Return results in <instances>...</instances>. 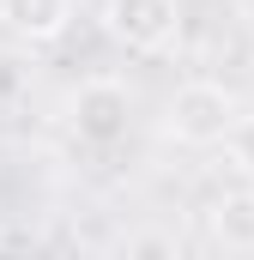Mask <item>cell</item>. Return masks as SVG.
Returning <instances> with one entry per match:
<instances>
[{
	"label": "cell",
	"mask_w": 254,
	"mask_h": 260,
	"mask_svg": "<svg viewBox=\"0 0 254 260\" xmlns=\"http://www.w3.org/2000/svg\"><path fill=\"white\" fill-rule=\"evenodd\" d=\"M236 115H242V109H236V97H230L224 85L188 79V85H176V97L164 103V133H170L176 145L206 151V145H224V133H230Z\"/></svg>",
	"instance_id": "6da1fadb"
},
{
	"label": "cell",
	"mask_w": 254,
	"mask_h": 260,
	"mask_svg": "<svg viewBox=\"0 0 254 260\" xmlns=\"http://www.w3.org/2000/svg\"><path fill=\"white\" fill-rule=\"evenodd\" d=\"M103 30L133 55H164L182 43V0H103Z\"/></svg>",
	"instance_id": "7a4b0ae2"
},
{
	"label": "cell",
	"mask_w": 254,
	"mask_h": 260,
	"mask_svg": "<svg viewBox=\"0 0 254 260\" xmlns=\"http://www.w3.org/2000/svg\"><path fill=\"white\" fill-rule=\"evenodd\" d=\"M67 121L85 145H121L127 121H133V97H127L121 79H85L67 97Z\"/></svg>",
	"instance_id": "3957f363"
},
{
	"label": "cell",
	"mask_w": 254,
	"mask_h": 260,
	"mask_svg": "<svg viewBox=\"0 0 254 260\" xmlns=\"http://www.w3.org/2000/svg\"><path fill=\"white\" fill-rule=\"evenodd\" d=\"M0 24L18 37V43H55L73 24V0H0Z\"/></svg>",
	"instance_id": "277c9868"
},
{
	"label": "cell",
	"mask_w": 254,
	"mask_h": 260,
	"mask_svg": "<svg viewBox=\"0 0 254 260\" xmlns=\"http://www.w3.org/2000/svg\"><path fill=\"white\" fill-rule=\"evenodd\" d=\"M206 230L224 254H254V188H236V194H218L206 206Z\"/></svg>",
	"instance_id": "5b68a950"
},
{
	"label": "cell",
	"mask_w": 254,
	"mask_h": 260,
	"mask_svg": "<svg viewBox=\"0 0 254 260\" xmlns=\"http://www.w3.org/2000/svg\"><path fill=\"white\" fill-rule=\"evenodd\" d=\"M224 151H230L236 176L254 188V115H236V121H230V133H224Z\"/></svg>",
	"instance_id": "8992f818"
},
{
	"label": "cell",
	"mask_w": 254,
	"mask_h": 260,
	"mask_svg": "<svg viewBox=\"0 0 254 260\" xmlns=\"http://www.w3.org/2000/svg\"><path fill=\"white\" fill-rule=\"evenodd\" d=\"M127 254H182V242H176V236H164V230H145V236H133V242H127Z\"/></svg>",
	"instance_id": "52a82bcc"
}]
</instances>
